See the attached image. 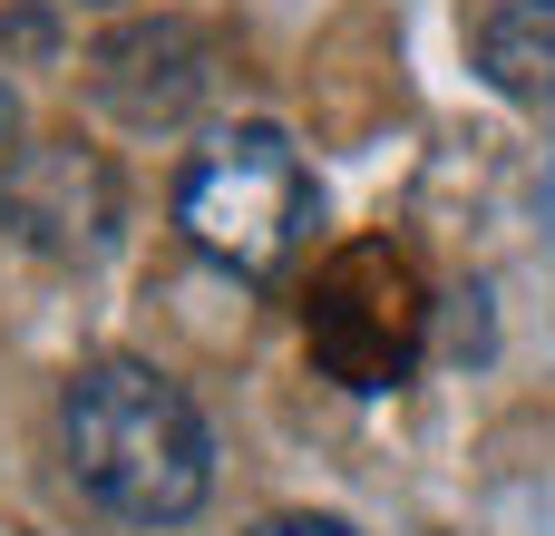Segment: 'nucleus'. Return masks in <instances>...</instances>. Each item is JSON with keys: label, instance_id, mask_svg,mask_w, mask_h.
<instances>
[{"label": "nucleus", "instance_id": "423d86ee", "mask_svg": "<svg viewBox=\"0 0 555 536\" xmlns=\"http://www.w3.org/2000/svg\"><path fill=\"white\" fill-rule=\"evenodd\" d=\"M478 68H488L498 98L537 107L555 127V0H498L478 20Z\"/></svg>", "mask_w": 555, "mask_h": 536}, {"label": "nucleus", "instance_id": "7ed1b4c3", "mask_svg": "<svg viewBox=\"0 0 555 536\" xmlns=\"http://www.w3.org/2000/svg\"><path fill=\"white\" fill-rule=\"evenodd\" d=\"M302 342L341 391H400L429 342V293L400 244H341L302 293Z\"/></svg>", "mask_w": 555, "mask_h": 536}, {"label": "nucleus", "instance_id": "6e6552de", "mask_svg": "<svg viewBox=\"0 0 555 536\" xmlns=\"http://www.w3.org/2000/svg\"><path fill=\"white\" fill-rule=\"evenodd\" d=\"M10 137H20V107H10V78H0V156H10Z\"/></svg>", "mask_w": 555, "mask_h": 536}, {"label": "nucleus", "instance_id": "20e7f679", "mask_svg": "<svg viewBox=\"0 0 555 536\" xmlns=\"http://www.w3.org/2000/svg\"><path fill=\"white\" fill-rule=\"evenodd\" d=\"M117 205H127L117 166L78 137H39L0 156V225L49 264H98L117 244Z\"/></svg>", "mask_w": 555, "mask_h": 536}, {"label": "nucleus", "instance_id": "f03ea898", "mask_svg": "<svg viewBox=\"0 0 555 536\" xmlns=\"http://www.w3.org/2000/svg\"><path fill=\"white\" fill-rule=\"evenodd\" d=\"M312 215H322V186L302 166V146L263 117L205 137L176 176V225L205 264L244 273V283H283L293 254L312 244Z\"/></svg>", "mask_w": 555, "mask_h": 536}, {"label": "nucleus", "instance_id": "0eeeda50", "mask_svg": "<svg viewBox=\"0 0 555 536\" xmlns=\"http://www.w3.org/2000/svg\"><path fill=\"white\" fill-rule=\"evenodd\" d=\"M254 536H361V527H341V518H263Z\"/></svg>", "mask_w": 555, "mask_h": 536}, {"label": "nucleus", "instance_id": "39448f33", "mask_svg": "<svg viewBox=\"0 0 555 536\" xmlns=\"http://www.w3.org/2000/svg\"><path fill=\"white\" fill-rule=\"evenodd\" d=\"M205 88H215V39L195 20H127L88 49V98L137 137L185 127L205 107Z\"/></svg>", "mask_w": 555, "mask_h": 536}, {"label": "nucleus", "instance_id": "f257e3e1", "mask_svg": "<svg viewBox=\"0 0 555 536\" xmlns=\"http://www.w3.org/2000/svg\"><path fill=\"white\" fill-rule=\"evenodd\" d=\"M59 459L117 527H185L215 488L205 410L156 361H88L59 391Z\"/></svg>", "mask_w": 555, "mask_h": 536}]
</instances>
